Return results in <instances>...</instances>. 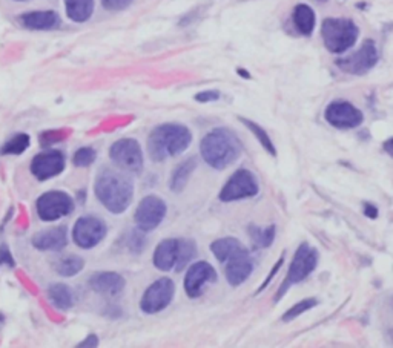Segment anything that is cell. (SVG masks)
<instances>
[{
  "mask_svg": "<svg viewBox=\"0 0 393 348\" xmlns=\"http://www.w3.org/2000/svg\"><path fill=\"white\" fill-rule=\"evenodd\" d=\"M19 23L31 31H53L60 28V15L55 11H29L19 15Z\"/></svg>",
  "mask_w": 393,
  "mask_h": 348,
  "instance_id": "ac0fdd59",
  "label": "cell"
},
{
  "mask_svg": "<svg viewBox=\"0 0 393 348\" xmlns=\"http://www.w3.org/2000/svg\"><path fill=\"white\" fill-rule=\"evenodd\" d=\"M84 267H85V261L76 255L65 256V258H60L55 262V272L65 278L79 275V273L84 270Z\"/></svg>",
  "mask_w": 393,
  "mask_h": 348,
  "instance_id": "4316f807",
  "label": "cell"
},
{
  "mask_svg": "<svg viewBox=\"0 0 393 348\" xmlns=\"http://www.w3.org/2000/svg\"><path fill=\"white\" fill-rule=\"evenodd\" d=\"M180 258V239H165L154 252V266L163 272L177 267Z\"/></svg>",
  "mask_w": 393,
  "mask_h": 348,
  "instance_id": "ffe728a7",
  "label": "cell"
},
{
  "mask_svg": "<svg viewBox=\"0 0 393 348\" xmlns=\"http://www.w3.org/2000/svg\"><path fill=\"white\" fill-rule=\"evenodd\" d=\"M218 278L215 269L206 261H199L187 269L185 278V292L189 297H199L203 293V288L209 283H215Z\"/></svg>",
  "mask_w": 393,
  "mask_h": 348,
  "instance_id": "2e32d148",
  "label": "cell"
},
{
  "mask_svg": "<svg viewBox=\"0 0 393 348\" xmlns=\"http://www.w3.org/2000/svg\"><path fill=\"white\" fill-rule=\"evenodd\" d=\"M220 93L215 89H209V91H203V93H199L194 98L196 102L200 103H211V102H217L220 100Z\"/></svg>",
  "mask_w": 393,
  "mask_h": 348,
  "instance_id": "d590c367",
  "label": "cell"
},
{
  "mask_svg": "<svg viewBox=\"0 0 393 348\" xmlns=\"http://www.w3.org/2000/svg\"><path fill=\"white\" fill-rule=\"evenodd\" d=\"M192 143V134L183 124L165 123L154 128L147 137V152L152 161H165L182 155Z\"/></svg>",
  "mask_w": 393,
  "mask_h": 348,
  "instance_id": "7a4b0ae2",
  "label": "cell"
},
{
  "mask_svg": "<svg viewBox=\"0 0 393 348\" xmlns=\"http://www.w3.org/2000/svg\"><path fill=\"white\" fill-rule=\"evenodd\" d=\"M125 286V279L116 272H97L91 276V279H89V287H91L95 293L106 296L120 295Z\"/></svg>",
  "mask_w": 393,
  "mask_h": 348,
  "instance_id": "d6986e66",
  "label": "cell"
},
{
  "mask_svg": "<svg viewBox=\"0 0 393 348\" xmlns=\"http://www.w3.org/2000/svg\"><path fill=\"white\" fill-rule=\"evenodd\" d=\"M65 11L69 20L85 23L94 13V0H65Z\"/></svg>",
  "mask_w": 393,
  "mask_h": 348,
  "instance_id": "7402d4cb",
  "label": "cell"
},
{
  "mask_svg": "<svg viewBox=\"0 0 393 348\" xmlns=\"http://www.w3.org/2000/svg\"><path fill=\"white\" fill-rule=\"evenodd\" d=\"M36 210L42 221H55L68 217L74 210V200L62 190H51L39 198Z\"/></svg>",
  "mask_w": 393,
  "mask_h": 348,
  "instance_id": "30bf717a",
  "label": "cell"
},
{
  "mask_svg": "<svg viewBox=\"0 0 393 348\" xmlns=\"http://www.w3.org/2000/svg\"><path fill=\"white\" fill-rule=\"evenodd\" d=\"M2 322H4V314L0 313V324H2Z\"/></svg>",
  "mask_w": 393,
  "mask_h": 348,
  "instance_id": "7bdbcfd3",
  "label": "cell"
},
{
  "mask_svg": "<svg viewBox=\"0 0 393 348\" xmlns=\"http://www.w3.org/2000/svg\"><path fill=\"white\" fill-rule=\"evenodd\" d=\"M326 121L337 129H355L363 123L364 115L357 106L346 100H335L329 103L324 112Z\"/></svg>",
  "mask_w": 393,
  "mask_h": 348,
  "instance_id": "4fadbf2b",
  "label": "cell"
},
{
  "mask_svg": "<svg viewBox=\"0 0 393 348\" xmlns=\"http://www.w3.org/2000/svg\"><path fill=\"white\" fill-rule=\"evenodd\" d=\"M223 264H226V279L232 287H239L244 284L246 279H248L253 272V260L246 247H241L240 250L232 253Z\"/></svg>",
  "mask_w": 393,
  "mask_h": 348,
  "instance_id": "5bb4252c",
  "label": "cell"
},
{
  "mask_svg": "<svg viewBox=\"0 0 393 348\" xmlns=\"http://www.w3.org/2000/svg\"><path fill=\"white\" fill-rule=\"evenodd\" d=\"M384 149H386L389 155H392V140H390V138L387 140L386 143H384Z\"/></svg>",
  "mask_w": 393,
  "mask_h": 348,
  "instance_id": "60d3db41",
  "label": "cell"
},
{
  "mask_svg": "<svg viewBox=\"0 0 393 348\" xmlns=\"http://www.w3.org/2000/svg\"><path fill=\"white\" fill-rule=\"evenodd\" d=\"M317 304H318V301L315 300V297H307V300H302L301 302L295 304L292 309H289L288 312L283 314V321L284 322H291L293 319H297L298 316H301L302 313H306L307 310L314 309Z\"/></svg>",
  "mask_w": 393,
  "mask_h": 348,
  "instance_id": "4dcf8cb0",
  "label": "cell"
},
{
  "mask_svg": "<svg viewBox=\"0 0 393 348\" xmlns=\"http://www.w3.org/2000/svg\"><path fill=\"white\" fill-rule=\"evenodd\" d=\"M243 146L234 132L225 128H218L208 132L203 137L200 143V154L203 160L206 161L211 168L217 170L226 169L239 160L241 155Z\"/></svg>",
  "mask_w": 393,
  "mask_h": 348,
  "instance_id": "3957f363",
  "label": "cell"
},
{
  "mask_svg": "<svg viewBox=\"0 0 393 348\" xmlns=\"http://www.w3.org/2000/svg\"><path fill=\"white\" fill-rule=\"evenodd\" d=\"M0 264H4V266H8L11 269L15 266L10 248H8L5 244H0Z\"/></svg>",
  "mask_w": 393,
  "mask_h": 348,
  "instance_id": "8d00e7d4",
  "label": "cell"
},
{
  "mask_svg": "<svg viewBox=\"0 0 393 348\" xmlns=\"http://www.w3.org/2000/svg\"><path fill=\"white\" fill-rule=\"evenodd\" d=\"M134 0H102V5L108 11H123L131 6Z\"/></svg>",
  "mask_w": 393,
  "mask_h": 348,
  "instance_id": "e575fe53",
  "label": "cell"
},
{
  "mask_svg": "<svg viewBox=\"0 0 393 348\" xmlns=\"http://www.w3.org/2000/svg\"><path fill=\"white\" fill-rule=\"evenodd\" d=\"M65 155L62 151H46L36 155L31 161V173L39 181H46L49 178H54L65 170Z\"/></svg>",
  "mask_w": 393,
  "mask_h": 348,
  "instance_id": "9a60e30c",
  "label": "cell"
},
{
  "mask_svg": "<svg viewBox=\"0 0 393 348\" xmlns=\"http://www.w3.org/2000/svg\"><path fill=\"white\" fill-rule=\"evenodd\" d=\"M196 169V160L195 159H189L183 161L182 164L177 166V169L172 172L171 180H169V189L172 192L180 194L183 192V189L186 187L187 181L192 177L194 170Z\"/></svg>",
  "mask_w": 393,
  "mask_h": 348,
  "instance_id": "603a6c76",
  "label": "cell"
},
{
  "mask_svg": "<svg viewBox=\"0 0 393 348\" xmlns=\"http://www.w3.org/2000/svg\"><path fill=\"white\" fill-rule=\"evenodd\" d=\"M175 284L169 278H160L145 290L140 309L146 314H155L165 310L174 300Z\"/></svg>",
  "mask_w": 393,
  "mask_h": 348,
  "instance_id": "9c48e42d",
  "label": "cell"
},
{
  "mask_svg": "<svg viewBox=\"0 0 393 348\" xmlns=\"http://www.w3.org/2000/svg\"><path fill=\"white\" fill-rule=\"evenodd\" d=\"M258 194V183L253 173L248 169H239L232 173L227 183L220 190L218 198L223 203H232L252 198Z\"/></svg>",
  "mask_w": 393,
  "mask_h": 348,
  "instance_id": "ba28073f",
  "label": "cell"
},
{
  "mask_svg": "<svg viewBox=\"0 0 393 348\" xmlns=\"http://www.w3.org/2000/svg\"><path fill=\"white\" fill-rule=\"evenodd\" d=\"M237 72H239L243 79H251V74H249V72H246L244 69H239Z\"/></svg>",
  "mask_w": 393,
  "mask_h": 348,
  "instance_id": "b9f144b4",
  "label": "cell"
},
{
  "mask_svg": "<svg viewBox=\"0 0 393 348\" xmlns=\"http://www.w3.org/2000/svg\"><path fill=\"white\" fill-rule=\"evenodd\" d=\"M292 22L293 27L297 28L301 36H312L317 25V15L315 11L306 4H300L293 8L292 13Z\"/></svg>",
  "mask_w": 393,
  "mask_h": 348,
  "instance_id": "44dd1931",
  "label": "cell"
},
{
  "mask_svg": "<svg viewBox=\"0 0 393 348\" xmlns=\"http://www.w3.org/2000/svg\"><path fill=\"white\" fill-rule=\"evenodd\" d=\"M63 138H65V134H63L62 130H46V132H44L42 135L39 137L40 145H42L44 147L49 146V145H54L57 142H62Z\"/></svg>",
  "mask_w": 393,
  "mask_h": 348,
  "instance_id": "836d02e7",
  "label": "cell"
},
{
  "mask_svg": "<svg viewBox=\"0 0 393 348\" xmlns=\"http://www.w3.org/2000/svg\"><path fill=\"white\" fill-rule=\"evenodd\" d=\"M241 247H244V246L239 241V239H235L232 236H226V238H220V239H217V241L212 243L211 250L218 260V262L223 264L229 256L235 253L237 250H240Z\"/></svg>",
  "mask_w": 393,
  "mask_h": 348,
  "instance_id": "d4e9b609",
  "label": "cell"
},
{
  "mask_svg": "<svg viewBox=\"0 0 393 348\" xmlns=\"http://www.w3.org/2000/svg\"><path fill=\"white\" fill-rule=\"evenodd\" d=\"M324 46L332 54H342L355 46L359 37V28L350 19H326L321 25Z\"/></svg>",
  "mask_w": 393,
  "mask_h": 348,
  "instance_id": "277c9868",
  "label": "cell"
},
{
  "mask_svg": "<svg viewBox=\"0 0 393 348\" xmlns=\"http://www.w3.org/2000/svg\"><path fill=\"white\" fill-rule=\"evenodd\" d=\"M32 246H34L37 250L42 252H60L62 248L67 247L68 244V234L67 227H54V229H46L39 232L31 239Z\"/></svg>",
  "mask_w": 393,
  "mask_h": 348,
  "instance_id": "e0dca14e",
  "label": "cell"
},
{
  "mask_svg": "<svg viewBox=\"0 0 393 348\" xmlns=\"http://www.w3.org/2000/svg\"><path fill=\"white\" fill-rule=\"evenodd\" d=\"M168 212L166 203L161 200L160 196L149 195L145 196L143 200L138 203L137 210L134 213V221L137 229H140L145 234L157 229L161 221L165 220Z\"/></svg>",
  "mask_w": 393,
  "mask_h": 348,
  "instance_id": "8fae6325",
  "label": "cell"
},
{
  "mask_svg": "<svg viewBox=\"0 0 393 348\" xmlns=\"http://www.w3.org/2000/svg\"><path fill=\"white\" fill-rule=\"evenodd\" d=\"M31 138L28 134H23V132H19V134L13 135L8 142L0 147V155H22L27 149L29 147Z\"/></svg>",
  "mask_w": 393,
  "mask_h": 348,
  "instance_id": "83f0119b",
  "label": "cell"
},
{
  "mask_svg": "<svg viewBox=\"0 0 393 348\" xmlns=\"http://www.w3.org/2000/svg\"><path fill=\"white\" fill-rule=\"evenodd\" d=\"M109 159L123 172L140 173L145 160L140 143L134 138H121L109 147Z\"/></svg>",
  "mask_w": 393,
  "mask_h": 348,
  "instance_id": "8992f818",
  "label": "cell"
},
{
  "mask_svg": "<svg viewBox=\"0 0 393 348\" xmlns=\"http://www.w3.org/2000/svg\"><path fill=\"white\" fill-rule=\"evenodd\" d=\"M240 121L244 124L246 128H248V129L252 132V135L258 140V143L265 147V151H266L269 155L277 156V149H275V146H274V143H272V140H270L267 132H266L263 128H261L260 124L253 123L252 120L243 119V117H240Z\"/></svg>",
  "mask_w": 393,
  "mask_h": 348,
  "instance_id": "f1b7e54d",
  "label": "cell"
},
{
  "mask_svg": "<svg viewBox=\"0 0 393 348\" xmlns=\"http://www.w3.org/2000/svg\"><path fill=\"white\" fill-rule=\"evenodd\" d=\"M283 262H284V258H280V260H278V262L275 264V266H274V269L269 272V275H267V278L265 279V283H263V284H261V287H258L257 293H261V292H263V290H265V288H266V287L269 286V283H270V281H272V278H274V276L277 275V273H278V272H280V269H281V266H283Z\"/></svg>",
  "mask_w": 393,
  "mask_h": 348,
  "instance_id": "74e56055",
  "label": "cell"
},
{
  "mask_svg": "<svg viewBox=\"0 0 393 348\" xmlns=\"http://www.w3.org/2000/svg\"><path fill=\"white\" fill-rule=\"evenodd\" d=\"M48 297L55 309L59 310H69L74 305V295L72 290L62 283H57L49 286Z\"/></svg>",
  "mask_w": 393,
  "mask_h": 348,
  "instance_id": "cb8c5ba5",
  "label": "cell"
},
{
  "mask_svg": "<svg viewBox=\"0 0 393 348\" xmlns=\"http://www.w3.org/2000/svg\"><path fill=\"white\" fill-rule=\"evenodd\" d=\"M196 255V246L192 239H180V258L177 262V272H182Z\"/></svg>",
  "mask_w": 393,
  "mask_h": 348,
  "instance_id": "f546056e",
  "label": "cell"
},
{
  "mask_svg": "<svg viewBox=\"0 0 393 348\" xmlns=\"http://www.w3.org/2000/svg\"><path fill=\"white\" fill-rule=\"evenodd\" d=\"M106 234H108V227L103 220L97 217H81L74 225L72 239L81 248H93L103 241Z\"/></svg>",
  "mask_w": 393,
  "mask_h": 348,
  "instance_id": "7c38bea8",
  "label": "cell"
},
{
  "mask_svg": "<svg viewBox=\"0 0 393 348\" xmlns=\"http://www.w3.org/2000/svg\"><path fill=\"white\" fill-rule=\"evenodd\" d=\"M249 232V236H251V241L253 243V247L255 248H267L274 244L275 241V235H277V230L275 226H267L266 229H261L255 225H251L248 227Z\"/></svg>",
  "mask_w": 393,
  "mask_h": 348,
  "instance_id": "484cf974",
  "label": "cell"
},
{
  "mask_svg": "<svg viewBox=\"0 0 393 348\" xmlns=\"http://www.w3.org/2000/svg\"><path fill=\"white\" fill-rule=\"evenodd\" d=\"M98 345V337L95 335H89L84 342H80L77 347H97Z\"/></svg>",
  "mask_w": 393,
  "mask_h": 348,
  "instance_id": "ab89813d",
  "label": "cell"
},
{
  "mask_svg": "<svg viewBox=\"0 0 393 348\" xmlns=\"http://www.w3.org/2000/svg\"><path fill=\"white\" fill-rule=\"evenodd\" d=\"M317 266H318L317 248L309 246L307 243L300 244L297 252H295V255H293V260L291 262L288 275H286L283 284L280 286V288H278L274 301L280 302L281 297L288 293V290L295 284L302 283V281H305L309 275H312Z\"/></svg>",
  "mask_w": 393,
  "mask_h": 348,
  "instance_id": "5b68a950",
  "label": "cell"
},
{
  "mask_svg": "<svg viewBox=\"0 0 393 348\" xmlns=\"http://www.w3.org/2000/svg\"><path fill=\"white\" fill-rule=\"evenodd\" d=\"M94 192L106 210L111 213H123L133 203L134 183L123 172L103 168L95 178Z\"/></svg>",
  "mask_w": 393,
  "mask_h": 348,
  "instance_id": "6da1fadb",
  "label": "cell"
},
{
  "mask_svg": "<svg viewBox=\"0 0 393 348\" xmlns=\"http://www.w3.org/2000/svg\"><path fill=\"white\" fill-rule=\"evenodd\" d=\"M145 232H142L140 229H135L134 232H131L129 236H128V248L133 253L138 255L143 252L145 244H146V239H145Z\"/></svg>",
  "mask_w": 393,
  "mask_h": 348,
  "instance_id": "d6a6232c",
  "label": "cell"
},
{
  "mask_svg": "<svg viewBox=\"0 0 393 348\" xmlns=\"http://www.w3.org/2000/svg\"><path fill=\"white\" fill-rule=\"evenodd\" d=\"M14 2H28V0H14Z\"/></svg>",
  "mask_w": 393,
  "mask_h": 348,
  "instance_id": "ee69618b",
  "label": "cell"
},
{
  "mask_svg": "<svg viewBox=\"0 0 393 348\" xmlns=\"http://www.w3.org/2000/svg\"><path fill=\"white\" fill-rule=\"evenodd\" d=\"M97 159V152L93 147H80L79 151L72 156V164L76 168H88Z\"/></svg>",
  "mask_w": 393,
  "mask_h": 348,
  "instance_id": "1f68e13d",
  "label": "cell"
},
{
  "mask_svg": "<svg viewBox=\"0 0 393 348\" xmlns=\"http://www.w3.org/2000/svg\"><path fill=\"white\" fill-rule=\"evenodd\" d=\"M364 215H366L367 218L376 220V218H378V207H376L375 204L366 203V204H364Z\"/></svg>",
  "mask_w": 393,
  "mask_h": 348,
  "instance_id": "f35d334b",
  "label": "cell"
},
{
  "mask_svg": "<svg viewBox=\"0 0 393 348\" xmlns=\"http://www.w3.org/2000/svg\"><path fill=\"white\" fill-rule=\"evenodd\" d=\"M378 60V48H376L373 40L367 39L355 53L338 59L337 66L342 72L352 74V76H364L375 68Z\"/></svg>",
  "mask_w": 393,
  "mask_h": 348,
  "instance_id": "52a82bcc",
  "label": "cell"
}]
</instances>
